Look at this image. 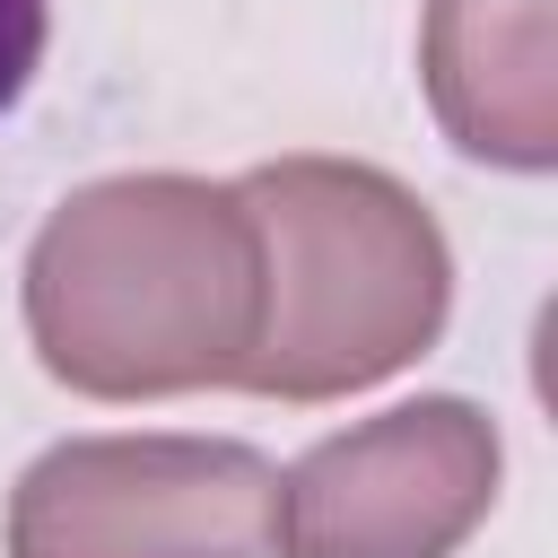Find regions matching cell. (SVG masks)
Returning a JSON list of instances; mask_svg holds the SVG:
<instances>
[{
    "label": "cell",
    "instance_id": "3",
    "mask_svg": "<svg viewBox=\"0 0 558 558\" xmlns=\"http://www.w3.org/2000/svg\"><path fill=\"white\" fill-rule=\"evenodd\" d=\"M279 471L235 436H70L9 497V558H270Z\"/></svg>",
    "mask_w": 558,
    "mask_h": 558
},
{
    "label": "cell",
    "instance_id": "6",
    "mask_svg": "<svg viewBox=\"0 0 558 558\" xmlns=\"http://www.w3.org/2000/svg\"><path fill=\"white\" fill-rule=\"evenodd\" d=\"M44 35H52V9H44V0H0V113L35 87Z\"/></svg>",
    "mask_w": 558,
    "mask_h": 558
},
{
    "label": "cell",
    "instance_id": "5",
    "mask_svg": "<svg viewBox=\"0 0 558 558\" xmlns=\"http://www.w3.org/2000/svg\"><path fill=\"white\" fill-rule=\"evenodd\" d=\"M418 78L462 157L514 166V174H541L558 157L549 0H427Z\"/></svg>",
    "mask_w": 558,
    "mask_h": 558
},
{
    "label": "cell",
    "instance_id": "4",
    "mask_svg": "<svg viewBox=\"0 0 558 558\" xmlns=\"http://www.w3.org/2000/svg\"><path fill=\"white\" fill-rule=\"evenodd\" d=\"M497 418L462 392H418L296 453L270 488L279 558H453L497 506Z\"/></svg>",
    "mask_w": 558,
    "mask_h": 558
},
{
    "label": "cell",
    "instance_id": "1",
    "mask_svg": "<svg viewBox=\"0 0 558 558\" xmlns=\"http://www.w3.org/2000/svg\"><path fill=\"white\" fill-rule=\"evenodd\" d=\"M262 331V235L235 183L105 174L78 183L26 253V340L87 401H166L235 384Z\"/></svg>",
    "mask_w": 558,
    "mask_h": 558
},
{
    "label": "cell",
    "instance_id": "2",
    "mask_svg": "<svg viewBox=\"0 0 558 558\" xmlns=\"http://www.w3.org/2000/svg\"><path fill=\"white\" fill-rule=\"evenodd\" d=\"M262 235V331L244 392L340 401L436 349L453 305V253L436 209L357 157H270L244 183Z\"/></svg>",
    "mask_w": 558,
    "mask_h": 558
}]
</instances>
